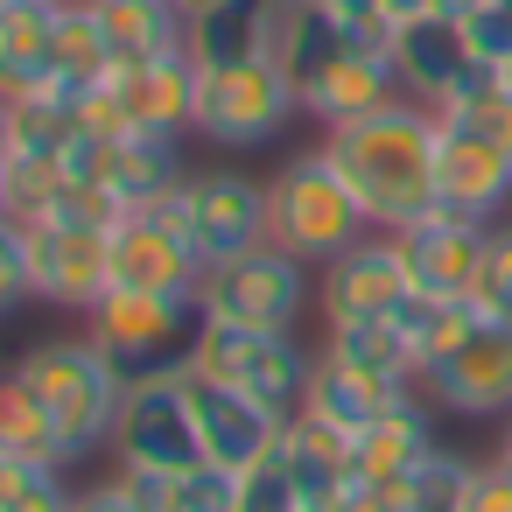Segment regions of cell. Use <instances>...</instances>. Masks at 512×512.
<instances>
[{"label":"cell","mask_w":512,"mask_h":512,"mask_svg":"<svg viewBox=\"0 0 512 512\" xmlns=\"http://www.w3.org/2000/svg\"><path fill=\"white\" fill-rule=\"evenodd\" d=\"M435 141H442V113L407 99V92L386 99L379 113L323 134V148L344 169L372 232H407L414 218L435 211Z\"/></svg>","instance_id":"6da1fadb"},{"label":"cell","mask_w":512,"mask_h":512,"mask_svg":"<svg viewBox=\"0 0 512 512\" xmlns=\"http://www.w3.org/2000/svg\"><path fill=\"white\" fill-rule=\"evenodd\" d=\"M197 92H204V64L183 50H162V57H113L99 85H85L78 99V120L92 134H155V141H176V134H197Z\"/></svg>","instance_id":"7a4b0ae2"},{"label":"cell","mask_w":512,"mask_h":512,"mask_svg":"<svg viewBox=\"0 0 512 512\" xmlns=\"http://www.w3.org/2000/svg\"><path fill=\"white\" fill-rule=\"evenodd\" d=\"M15 379L43 400L64 463H78V456H92L99 442H113L120 407H127V379L106 365V351H99L92 337H50V344H36V351L15 365Z\"/></svg>","instance_id":"3957f363"},{"label":"cell","mask_w":512,"mask_h":512,"mask_svg":"<svg viewBox=\"0 0 512 512\" xmlns=\"http://www.w3.org/2000/svg\"><path fill=\"white\" fill-rule=\"evenodd\" d=\"M92 316V344L106 351V365L141 386V379H162V372H183L197 337H204V288H183V295H162V288H106Z\"/></svg>","instance_id":"277c9868"},{"label":"cell","mask_w":512,"mask_h":512,"mask_svg":"<svg viewBox=\"0 0 512 512\" xmlns=\"http://www.w3.org/2000/svg\"><path fill=\"white\" fill-rule=\"evenodd\" d=\"M372 232V218L358 211L344 169L330 162V148H302L274 183H267V239L288 246L295 260H337Z\"/></svg>","instance_id":"5b68a950"},{"label":"cell","mask_w":512,"mask_h":512,"mask_svg":"<svg viewBox=\"0 0 512 512\" xmlns=\"http://www.w3.org/2000/svg\"><path fill=\"white\" fill-rule=\"evenodd\" d=\"M190 379H218V386H239L246 400L274 407L281 421L302 414L309 400V379H316V358L295 344V330H239V323H204L190 365Z\"/></svg>","instance_id":"8992f818"},{"label":"cell","mask_w":512,"mask_h":512,"mask_svg":"<svg viewBox=\"0 0 512 512\" xmlns=\"http://www.w3.org/2000/svg\"><path fill=\"white\" fill-rule=\"evenodd\" d=\"M302 309H309V260H295V253L274 246V239L204 274V316H211V323L295 330Z\"/></svg>","instance_id":"52a82bcc"},{"label":"cell","mask_w":512,"mask_h":512,"mask_svg":"<svg viewBox=\"0 0 512 512\" xmlns=\"http://www.w3.org/2000/svg\"><path fill=\"white\" fill-rule=\"evenodd\" d=\"M295 113H302V99H295V85H288V71H281L274 57L204 71L197 134L218 141V148H260V141H274Z\"/></svg>","instance_id":"ba28073f"},{"label":"cell","mask_w":512,"mask_h":512,"mask_svg":"<svg viewBox=\"0 0 512 512\" xmlns=\"http://www.w3.org/2000/svg\"><path fill=\"white\" fill-rule=\"evenodd\" d=\"M176 218H183V232H190V246H197V260H204V274H211V267H225V260H239V253H253V246H267V183H253L246 169L183 176Z\"/></svg>","instance_id":"9c48e42d"},{"label":"cell","mask_w":512,"mask_h":512,"mask_svg":"<svg viewBox=\"0 0 512 512\" xmlns=\"http://www.w3.org/2000/svg\"><path fill=\"white\" fill-rule=\"evenodd\" d=\"M113 449H120V463H141V470H169V477L197 470V463H204V435H197L190 379H183V372H162V379L127 386Z\"/></svg>","instance_id":"30bf717a"},{"label":"cell","mask_w":512,"mask_h":512,"mask_svg":"<svg viewBox=\"0 0 512 512\" xmlns=\"http://www.w3.org/2000/svg\"><path fill=\"white\" fill-rule=\"evenodd\" d=\"M113 253V288H162V295H183V288H204V260L176 218V190L162 204H141L113 225L106 239Z\"/></svg>","instance_id":"8fae6325"},{"label":"cell","mask_w":512,"mask_h":512,"mask_svg":"<svg viewBox=\"0 0 512 512\" xmlns=\"http://www.w3.org/2000/svg\"><path fill=\"white\" fill-rule=\"evenodd\" d=\"M421 393L442 414H470V421H512V323H477L449 358H435L421 372Z\"/></svg>","instance_id":"7c38bea8"},{"label":"cell","mask_w":512,"mask_h":512,"mask_svg":"<svg viewBox=\"0 0 512 512\" xmlns=\"http://www.w3.org/2000/svg\"><path fill=\"white\" fill-rule=\"evenodd\" d=\"M414 295V274L393 232H365L351 253L323 260V323H393Z\"/></svg>","instance_id":"4fadbf2b"},{"label":"cell","mask_w":512,"mask_h":512,"mask_svg":"<svg viewBox=\"0 0 512 512\" xmlns=\"http://www.w3.org/2000/svg\"><path fill=\"white\" fill-rule=\"evenodd\" d=\"M435 211L498 225L512 211V155L498 141H484L477 127L442 120V141H435Z\"/></svg>","instance_id":"5bb4252c"},{"label":"cell","mask_w":512,"mask_h":512,"mask_svg":"<svg viewBox=\"0 0 512 512\" xmlns=\"http://www.w3.org/2000/svg\"><path fill=\"white\" fill-rule=\"evenodd\" d=\"M190 379V372H183ZM190 407H197V435H204V463L218 470H253L281 449V414L246 400L239 386H218V379H190Z\"/></svg>","instance_id":"9a60e30c"},{"label":"cell","mask_w":512,"mask_h":512,"mask_svg":"<svg viewBox=\"0 0 512 512\" xmlns=\"http://www.w3.org/2000/svg\"><path fill=\"white\" fill-rule=\"evenodd\" d=\"M484 239H491V225L456 218V211H428L407 232H393V246H400L421 295H470L477 267H484Z\"/></svg>","instance_id":"2e32d148"},{"label":"cell","mask_w":512,"mask_h":512,"mask_svg":"<svg viewBox=\"0 0 512 512\" xmlns=\"http://www.w3.org/2000/svg\"><path fill=\"white\" fill-rule=\"evenodd\" d=\"M29 232V274L36 295L57 309H99V295L113 288V232H64V225H22Z\"/></svg>","instance_id":"e0dca14e"},{"label":"cell","mask_w":512,"mask_h":512,"mask_svg":"<svg viewBox=\"0 0 512 512\" xmlns=\"http://www.w3.org/2000/svg\"><path fill=\"white\" fill-rule=\"evenodd\" d=\"M435 421H428V400L400 393L358 442H351V484H407L428 456H435Z\"/></svg>","instance_id":"ac0fdd59"},{"label":"cell","mask_w":512,"mask_h":512,"mask_svg":"<svg viewBox=\"0 0 512 512\" xmlns=\"http://www.w3.org/2000/svg\"><path fill=\"white\" fill-rule=\"evenodd\" d=\"M281 22H288V0H218V8L190 15V57L204 71L274 57L281 50Z\"/></svg>","instance_id":"d6986e66"},{"label":"cell","mask_w":512,"mask_h":512,"mask_svg":"<svg viewBox=\"0 0 512 512\" xmlns=\"http://www.w3.org/2000/svg\"><path fill=\"white\" fill-rule=\"evenodd\" d=\"M470 64H477V57H470L456 15H421V22H400V29H393V71H400V92L421 99V106H442L449 85H456Z\"/></svg>","instance_id":"ffe728a7"},{"label":"cell","mask_w":512,"mask_h":512,"mask_svg":"<svg viewBox=\"0 0 512 512\" xmlns=\"http://www.w3.org/2000/svg\"><path fill=\"white\" fill-rule=\"evenodd\" d=\"M386 99H400V71H393V50H344L309 92H302V113L309 120H323V134L330 127H344V120H365V113H379Z\"/></svg>","instance_id":"44dd1931"},{"label":"cell","mask_w":512,"mask_h":512,"mask_svg":"<svg viewBox=\"0 0 512 512\" xmlns=\"http://www.w3.org/2000/svg\"><path fill=\"white\" fill-rule=\"evenodd\" d=\"M274 456L288 463V477H295V491H302L309 512H337L344 505V491H351V435H337L316 414H288Z\"/></svg>","instance_id":"7402d4cb"},{"label":"cell","mask_w":512,"mask_h":512,"mask_svg":"<svg viewBox=\"0 0 512 512\" xmlns=\"http://www.w3.org/2000/svg\"><path fill=\"white\" fill-rule=\"evenodd\" d=\"M400 393H414V386H379V379H365V372H351V365H337V358H316V379H309L302 414H316V421H330L337 435L358 442Z\"/></svg>","instance_id":"603a6c76"},{"label":"cell","mask_w":512,"mask_h":512,"mask_svg":"<svg viewBox=\"0 0 512 512\" xmlns=\"http://www.w3.org/2000/svg\"><path fill=\"white\" fill-rule=\"evenodd\" d=\"M106 190L120 197V211H141V204H162L169 190H183V155H176V141H155V134L113 141V155H106Z\"/></svg>","instance_id":"cb8c5ba5"},{"label":"cell","mask_w":512,"mask_h":512,"mask_svg":"<svg viewBox=\"0 0 512 512\" xmlns=\"http://www.w3.org/2000/svg\"><path fill=\"white\" fill-rule=\"evenodd\" d=\"M323 358H337V365H351L379 386H421V358L400 337V323H330Z\"/></svg>","instance_id":"d4e9b609"},{"label":"cell","mask_w":512,"mask_h":512,"mask_svg":"<svg viewBox=\"0 0 512 512\" xmlns=\"http://www.w3.org/2000/svg\"><path fill=\"white\" fill-rule=\"evenodd\" d=\"M92 8H99L113 57H162V50L190 43V15L176 0H92Z\"/></svg>","instance_id":"484cf974"},{"label":"cell","mask_w":512,"mask_h":512,"mask_svg":"<svg viewBox=\"0 0 512 512\" xmlns=\"http://www.w3.org/2000/svg\"><path fill=\"white\" fill-rule=\"evenodd\" d=\"M393 323H400V337L414 344V358H421V372H428L435 358H449V351L484 323V309H477L470 295H421V288H414Z\"/></svg>","instance_id":"4316f807"},{"label":"cell","mask_w":512,"mask_h":512,"mask_svg":"<svg viewBox=\"0 0 512 512\" xmlns=\"http://www.w3.org/2000/svg\"><path fill=\"white\" fill-rule=\"evenodd\" d=\"M351 50V36L323 15V8H288V22H281V50H274V64L288 71V85H295V99L337 64Z\"/></svg>","instance_id":"83f0119b"},{"label":"cell","mask_w":512,"mask_h":512,"mask_svg":"<svg viewBox=\"0 0 512 512\" xmlns=\"http://www.w3.org/2000/svg\"><path fill=\"white\" fill-rule=\"evenodd\" d=\"M50 64H57V78H71V85H99V78H106L113 43H106V29H99V8H92V0H64V8H57Z\"/></svg>","instance_id":"f1b7e54d"},{"label":"cell","mask_w":512,"mask_h":512,"mask_svg":"<svg viewBox=\"0 0 512 512\" xmlns=\"http://www.w3.org/2000/svg\"><path fill=\"white\" fill-rule=\"evenodd\" d=\"M0 456H15V463H64L43 400H36L15 372H0Z\"/></svg>","instance_id":"f546056e"},{"label":"cell","mask_w":512,"mask_h":512,"mask_svg":"<svg viewBox=\"0 0 512 512\" xmlns=\"http://www.w3.org/2000/svg\"><path fill=\"white\" fill-rule=\"evenodd\" d=\"M57 470L64 463H15V456H0V512H71L78 491H64Z\"/></svg>","instance_id":"4dcf8cb0"},{"label":"cell","mask_w":512,"mask_h":512,"mask_svg":"<svg viewBox=\"0 0 512 512\" xmlns=\"http://www.w3.org/2000/svg\"><path fill=\"white\" fill-rule=\"evenodd\" d=\"M463 491H470V456L435 449V456L400 484V505H407V512H463Z\"/></svg>","instance_id":"1f68e13d"},{"label":"cell","mask_w":512,"mask_h":512,"mask_svg":"<svg viewBox=\"0 0 512 512\" xmlns=\"http://www.w3.org/2000/svg\"><path fill=\"white\" fill-rule=\"evenodd\" d=\"M470 302H477L491 323H512V218H498V225H491V239H484V267H477Z\"/></svg>","instance_id":"d6a6232c"},{"label":"cell","mask_w":512,"mask_h":512,"mask_svg":"<svg viewBox=\"0 0 512 512\" xmlns=\"http://www.w3.org/2000/svg\"><path fill=\"white\" fill-rule=\"evenodd\" d=\"M456 22H463V43H470L477 64H498V71L512 64V8H498V0H463Z\"/></svg>","instance_id":"836d02e7"},{"label":"cell","mask_w":512,"mask_h":512,"mask_svg":"<svg viewBox=\"0 0 512 512\" xmlns=\"http://www.w3.org/2000/svg\"><path fill=\"white\" fill-rule=\"evenodd\" d=\"M239 512H309V505H302V491H295L288 463H281V456H267V463L239 470Z\"/></svg>","instance_id":"e575fe53"},{"label":"cell","mask_w":512,"mask_h":512,"mask_svg":"<svg viewBox=\"0 0 512 512\" xmlns=\"http://www.w3.org/2000/svg\"><path fill=\"white\" fill-rule=\"evenodd\" d=\"M176 512H239V470L197 463L176 477Z\"/></svg>","instance_id":"d590c367"},{"label":"cell","mask_w":512,"mask_h":512,"mask_svg":"<svg viewBox=\"0 0 512 512\" xmlns=\"http://www.w3.org/2000/svg\"><path fill=\"white\" fill-rule=\"evenodd\" d=\"M29 295H36V274H29V232H22V218L0 211V316H8L15 302H29Z\"/></svg>","instance_id":"8d00e7d4"},{"label":"cell","mask_w":512,"mask_h":512,"mask_svg":"<svg viewBox=\"0 0 512 512\" xmlns=\"http://www.w3.org/2000/svg\"><path fill=\"white\" fill-rule=\"evenodd\" d=\"M316 8L358 43V50H393V22H386V0H316Z\"/></svg>","instance_id":"74e56055"},{"label":"cell","mask_w":512,"mask_h":512,"mask_svg":"<svg viewBox=\"0 0 512 512\" xmlns=\"http://www.w3.org/2000/svg\"><path fill=\"white\" fill-rule=\"evenodd\" d=\"M463 512H512V463H505V456H484V463H470Z\"/></svg>","instance_id":"f35d334b"},{"label":"cell","mask_w":512,"mask_h":512,"mask_svg":"<svg viewBox=\"0 0 512 512\" xmlns=\"http://www.w3.org/2000/svg\"><path fill=\"white\" fill-rule=\"evenodd\" d=\"M120 484L141 512H176V477L169 470H141V463H120Z\"/></svg>","instance_id":"ab89813d"},{"label":"cell","mask_w":512,"mask_h":512,"mask_svg":"<svg viewBox=\"0 0 512 512\" xmlns=\"http://www.w3.org/2000/svg\"><path fill=\"white\" fill-rule=\"evenodd\" d=\"M337 512H407V505H400V484H351Z\"/></svg>","instance_id":"60d3db41"},{"label":"cell","mask_w":512,"mask_h":512,"mask_svg":"<svg viewBox=\"0 0 512 512\" xmlns=\"http://www.w3.org/2000/svg\"><path fill=\"white\" fill-rule=\"evenodd\" d=\"M71 512H141V505L127 498V484H120V477H106V484L78 491V498H71Z\"/></svg>","instance_id":"b9f144b4"},{"label":"cell","mask_w":512,"mask_h":512,"mask_svg":"<svg viewBox=\"0 0 512 512\" xmlns=\"http://www.w3.org/2000/svg\"><path fill=\"white\" fill-rule=\"evenodd\" d=\"M463 0H386V22L400 29V22H421V15H456Z\"/></svg>","instance_id":"7bdbcfd3"},{"label":"cell","mask_w":512,"mask_h":512,"mask_svg":"<svg viewBox=\"0 0 512 512\" xmlns=\"http://www.w3.org/2000/svg\"><path fill=\"white\" fill-rule=\"evenodd\" d=\"M176 8H183V15H204V8H218V0H176Z\"/></svg>","instance_id":"ee69618b"},{"label":"cell","mask_w":512,"mask_h":512,"mask_svg":"<svg viewBox=\"0 0 512 512\" xmlns=\"http://www.w3.org/2000/svg\"><path fill=\"white\" fill-rule=\"evenodd\" d=\"M498 456H505V463H512V421H505V442H498Z\"/></svg>","instance_id":"f6af8a7d"},{"label":"cell","mask_w":512,"mask_h":512,"mask_svg":"<svg viewBox=\"0 0 512 512\" xmlns=\"http://www.w3.org/2000/svg\"><path fill=\"white\" fill-rule=\"evenodd\" d=\"M0 204H8V162H0Z\"/></svg>","instance_id":"bcb514c9"},{"label":"cell","mask_w":512,"mask_h":512,"mask_svg":"<svg viewBox=\"0 0 512 512\" xmlns=\"http://www.w3.org/2000/svg\"><path fill=\"white\" fill-rule=\"evenodd\" d=\"M288 8H316V0H288Z\"/></svg>","instance_id":"7dc6e473"},{"label":"cell","mask_w":512,"mask_h":512,"mask_svg":"<svg viewBox=\"0 0 512 512\" xmlns=\"http://www.w3.org/2000/svg\"><path fill=\"white\" fill-rule=\"evenodd\" d=\"M43 8H64V0H43Z\"/></svg>","instance_id":"c3c4849f"},{"label":"cell","mask_w":512,"mask_h":512,"mask_svg":"<svg viewBox=\"0 0 512 512\" xmlns=\"http://www.w3.org/2000/svg\"><path fill=\"white\" fill-rule=\"evenodd\" d=\"M505 85H512V64H505Z\"/></svg>","instance_id":"681fc988"},{"label":"cell","mask_w":512,"mask_h":512,"mask_svg":"<svg viewBox=\"0 0 512 512\" xmlns=\"http://www.w3.org/2000/svg\"><path fill=\"white\" fill-rule=\"evenodd\" d=\"M498 8H512V0H498Z\"/></svg>","instance_id":"f907efd6"}]
</instances>
